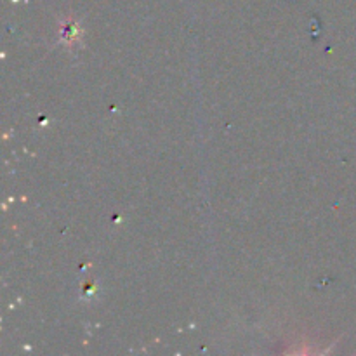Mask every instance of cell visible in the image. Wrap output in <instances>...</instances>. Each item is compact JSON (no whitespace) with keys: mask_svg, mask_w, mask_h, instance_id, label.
Returning a JSON list of instances; mask_svg holds the SVG:
<instances>
[{"mask_svg":"<svg viewBox=\"0 0 356 356\" xmlns=\"http://www.w3.org/2000/svg\"><path fill=\"white\" fill-rule=\"evenodd\" d=\"M76 35H79V31H76L75 24H73V23L66 24V28H65V30H63V38H65V40L73 42L76 38Z\"/></svg>","mask_w":356,"mask_h":356,"instance_id":"obj_1","label":"cell"}]
</instances>
